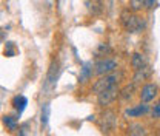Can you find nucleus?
<instances>
[{
	"label": "nucleus",
	"instance_id": "f03ea898",
	"mask_svg": "<svg viewBox=\"0 0 160 136\" xmlns=\"http://www.w3.org/2000/svg\"><path fill=\"white\" fill-rule=\"evenodd\" d=\"M120 78H122V74H120V73H116V71H112V73H109V74H103V76H100V78L94 82L92 91H94L96 95H99V93H102L103 90L117 85Z\"/></svg>",
	"mask_w": 160,
	"mask_h": 136
},
{
	"label": "nucleus",
	"instance_id": "1a4fd4ad",
	"mask_svg": "<svg viewBox=\"0 0 160 136\" xmlns=\"http://www.w3.org/2000/svg\"><path fill=\"white\" fill-rule=\"evenodd\" d=\"M131 65H132L134 71H137V70H142V68L148 67V62H146V59H145L143 54H140V53H134V54L131 56Z\"/></svg>",
	"mask_w": 160,
	"mask_h": 136
},
{
	"label": "nucleus",
	"instance_id": "412c9836",
	"mask_svg": "<svg viewBox=\"0 0 160 136\" xmlns=\"http://www.w3.org/2000/svg\"><path fill=\"white\" fill-rule=\"evenodd\" d=\"M157 0H146V9H152L156 6Z\"/></svg>",
	"mask_w": 160,
	"mask_h": 136
},
{
	"label": "nucleus",
	"instance_id": "ddd939ff",
	"mask_svg": "<svg viewBox=\"0 0 160 136\" xmlns=\"http://www.w3.org/2000/svg\"><path fill=\"white\" fill-rule=\"evenodd\" d=\"M59 78V63L57 62H52L51 63V68H49V73H48V82L49 84H54Z\"/></svg>",
	"mask_w": 160,
	"mask_h": 136
},
{
	"label": "nucleus",
	"instance_id": "6e6552de",
	"mask_svg": "<svg viewBox=\"0 0 160 136\" xmlns=\"http://www.w3.org/2000/svg\"><path fill=\"white\" fill-rule=\"evenodd\" d=\"M126 135L128 136H146L148 132L145 128V125H142L139 122H132L128 125V130H126Z\"/></svg>",
	"mask_w": 160,
	"mask_h": 136
},
{
	"label": "nucleus",
	"instance_id": "423d86ee",
	"mask_svg": "<svg viewBox=\"0 0 160 136\" xmlns=\"http://www.w3.org/2000/svg\"><path fill=\"white\" fill-rule=\"evenodd\" d=\"M157 93H159V87L154 84V82H149V84H145L143 87H142V90H140L139 96H140V101L142 102H151V101H154V97L157 96Z\"/></svg>",
	"mask_w": 160,
	"mask_h": 136
},
{
	"label": "nucleus",
	"instance_id": "f3484780",
	"mask_svg": "<svg viewBox=\"0 0 160 136\" xmlns=\"http://www.w3.org/2000/svg\"><path fill=\"white\" fill-rule=\"evenodd\" d=\"M112 50L108 43H100L99 48L96 50V56H106V54H111Z\"/></svg>",
	"mask_w": 160,
	"mask_h": 136
},
{
	"label": "nucleus",
	"instance_id": "a211bd4d",
	"mask_svg": "<svg viewBox=\"0 0 160 136\" xmlns=\"http://www.w3.org/2000/svg\"><path fill=\"white\" fill-rule=\"evenodd\" d=\"M132 91H134V84L126 85V87L120 91V97H122V99H125V101H128V99H131V97H132Z\"/></svg>",
	"mask_w": 160,
	"mask_h": 136
},
{
	"label": "nucleus",
	"instance_id": "aec40b11",
	"mask_svg": "<svg viewBox=\"0 0 160 136\" xmlns=\"http://www.w3.org/2000/svg\"><path fill=\"white\" fill-rule=\"evenodd\" d=\"M151 116L154 117V119H159L160 117V101L157 104H154V107L151 108Z\"/></svg>",
	"mask_w": 160,
	"mask_h": 136
},
{
	"label": "nucleus",
	"instance_id": "4468645a",
	"mask_svg": "<svg viewBox=\"0 0 160 136\" xmlns=\"http://www.w3.org/2000/svg\"><path fill=\"white\" fill-rule=\"evenodd\" d=\"M3 125L9 130V132H14L17 128V119L14 116H3Z\"/></svg>",
	"mask_w": 160,
	"mask_h": 136
},
{
	"label": "nucleus",
	"instance_id": "6ab92c4d",
	"mask_svg": "<svg viewBox=\"0 0 160 136\" xmlns=\"http://www.w3.org/2000/svg\"><path fill=\"white\" fill-rule=\"evenodd\" d=\"M14 54H16V51H14L12 42H8V43H6V46H5V56H8V57H12Z\"/></svg>",
	"mask_w": 160,
	"mask_h": 136
},
{
	"label": "nucleus",
	"instance_id": "f257e3e1",
	"mask_svg": "<svg viewBox=\"0 0 160 136\" xmlns=\"http://www.w3.org/2000/svg\"><path fill=\"white\" fill-rule=\"evenodd\" d=\"M120 22H122V26L125 28L126 33L129 34H137V33H143L145 28H146V22L143 17L137 16L134 11H125L120 17Z\"/></svg>",
	"mask_w": 160,
	"mask_h": 136
},
{
	"label": "nucleus",
	"instance_id": "9b49d317",
	"mask_svg": "<svg viewBox=\"0 0 160 136\" xmlns=\"http://www.w3.org/2000/svg\"><path fill=\"white\" fill-rule=\"evenodd\" d=\"M149 78H151V70H149V67H145V68L136 71V74H134V84L142 82V80H146V79H149Z\"/></svg>",
	"mask_w": 160,
	"mask_h": 136
},
{
	"label": "nucleus",
	"instance_id": "0eeeda50",
	"mask_svg": "<svg viewBox=\"0 0 160 136\" xmlns=\"http://www.w3.org/2000/svg\"><path fill=\"white\" fill-rule=\"evenodd\" d=\"M146 113H149V105L146 102H142L139 105H134V107L125 110V116L126 117H140L143 115H146Z\"/></svg>",
	"mask_w": 160,
	"mask_h": 136
},
{
	"label": "nucleus",
	"instance_id": "9d476101",
	"mask_svg": "<svg viewBox=\"0 0 160 136\" xmlns=\"http://www.w3.org/2000/svg\"><path fill=\"white\" fill-rule=\"evenodd\" d=\"M92 74H94V70H92V63L91 62H86V63H83V67H82V71H80V82L82 84H85V82H88L89 79L92 78Z\"/></svg>",
	"mask_w": 160,
	"mask_h": 136
},
{
	"label": "nucleus",
	"instance_id": "dca6fc26",
	"mask_svg": "<svg viewBox=\"0 0 160 136\" xmlns=\"http://www.w3.org/2000/svg\"><path fill=\"white\" fill-rule=\"evenodd\" d=\"M49 112H51L49 104H43V107H42V117H40V121H42V125H43V127H46V124H48Z\"/></svg>",
	"mask_w": 160,
	"mask_h": 136
},
{
	"label": "nucleus",
	"instance_id": "2eb2a0df",
	"mask_svg": "<svg viewBox=\"0 0 160 136\" xmlns=\"http://www.w3.org/2000/svg\"><path fill=\"white\" fill-rule=\"evenodd\" d=\"M143 8H146V0H129V9L137 13L142 11Z\"/></svg>",
	"mask_w": 160,
	"mask_h": 136
},
{
	"label": "nucleus",
	"instance_id": "39448f33",
	"mask_svg": "<svg viewBox=\"0 0 160 136\" xmlns=\"http://www.w3.org/2000/svg\"><path fill=\"white\" fill-rule=\"evenodd\" d=\"M117 125V115L114 112H105L100 119V128L103 133H109Z\"/></svg>",
	"mask_w": 160,
	"mask_h": 136
},
{
	"label": "nucleus",
	"instance_id": "7ed1b4c3",
	"mask_svg": "<svg viewBox=\"0 0 160 136\" xmlns=\"http://www.w3.org/2000/svg\"><path fill=\"white\" fill-rule=\"evenodd\" d=\"M119 67V62L116 59H109V57H105V59H100L99 62L96 63L94 67V73L97 76H103V74H109L112 71H116Z\"/></svg>",
	"mask_w": 160,
	"mask_h": 136
},
{
	"label": "nucleus",
	"instance_id": "20e7f679",
	"mask_svg": "<svg viewBox=\"0 0 160 136\" xmlns=\"http://www.w3.org/2000/svg\"><path fill=\"white\" fill-rule=\"evenodd\" d=\"M119 96H120L119 87L114 85V87L106 88V90H103L102 93L97 95V104H99L100 107H108V105H111Z\"/></svg>",
	"mask_w": 160,
	"mask_h": 136
},
{
	"label": "nucleus",
	"instance_id": "f8f14e48",
	"mask_svg": "<svg viewBox=\"0 0 160 136\" xmlns=\"http://www.w3.org/2000/svg\"><path fill=\"white\" fill-rule=\"evenodd\" d=\"M26 104H28V99H26L25 96H16L14 99H12V107L19 112V115L25 110Z\"/></svg>",
	"mask_w": 160,
	"mask_h": 136
}]
</instances>
